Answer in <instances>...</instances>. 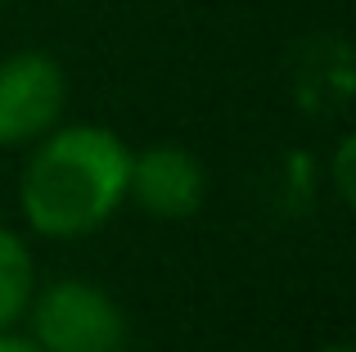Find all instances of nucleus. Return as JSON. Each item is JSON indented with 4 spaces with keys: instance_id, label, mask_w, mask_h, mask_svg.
<instances>
[{
    "instance_id": "f257e3e1",
    "label": "nucleus",
    "mask_w": 356,
    "mask_h": 352,
    "mask_svg": "<svg viewBox=\"0 0 356 352\" xmlns=\"http://www.w3.org/2000/svg\"><path fill=\"white\" fill-rule=\"evenodd\" d=\"M131 150L108 127H54L36 141L18 181V203L36 235L81 239L127 203Z\"/></svg>"
},
{
    "instance_id": "f03ea898",
    "label": "nucleus",
    "mask_w": 356,
    "mask_h": 352,
    "mask_svg": "<svg viewBox=\"0 0 356 352\" xmlns=\"http://www.w3.org/2000/svg\"><path fill=\"white\" fill-rule=\"evenodd\" d=\"M32 344L41 352H127V317L99 285L59 280L32 294Z\"/></svg>"
},
{
    "instance_id": "7ed1b4c3",
    "label": "nucleus",
    "mask_w": 356,
    "mask_h": 352,
    "mask_svg": "<svg viewBox=\"0 0 356 352\" xmlns=\"http://www.w3.org/2000/svg\"><path fill=\"white\" fill-rule=\"evenodd\" d=\"M68 104V77L41 50H18L0 59V150L36 145L54 131Z\"/></svg>"
},
{
    "instance_id": "20e7f679",
    "label": "nucleus",
    "mask_w": 356,
    "mask_h": 352,
    "mask_svg": "<svg viewBox=\"0 0 356 352\" xmlns=\"http://www.w3.org/2000/svg\"><path fill=\"white\" fill-rule=\"evenodd\" d=\"M208 172L181 145H149L145 154H131V185L127 199H136L154 217H190L203 208Z\"/></svg>"
},
{
    "instance_id": "39448f33",
    "label": "nucleus",
    "mask_w": 356,
    "mask_h": 352,
    "mask_svg": "<svg viewBox=\"0 0 356 352\" xmlns=\"http://www.w3.org/2000/svg\"><path fill=\"white\" fill-rule=\"evenodd\" d=\"M36 294V262L32 248L23 244V235L0 226V335L14 330L27 317Z\"/></svg>"
},
{
    "instance_id": "423d86ee",
    "label": "nucleus",
    "mask_w": 356,
    "mask_h": 352,
    "mask_svg": "<svg viewBox=\"0 0 356 352\" xmlns=\"http://www.w3.org/2000/svg\"><path fill=\"white\" fill-rule=\"evenodd\" d=\"M352 168H356V141L352 136H343L339 141V154H334V176H339V194L343 199H356V176H352Z\"/></svg>"
},
{
    "instance_id": "0eeeda50",
    "label": "nucleus",
    "mask_w": 356,
    "mask_h": 352,
    "mask_svg": "<svg viewBox=\"0 0 356 352\" xmlns=\"http://www.w3.org/2000/svg\"><path fill=\"white\" fill-rule=\"evenodd\" d=\"M0 352H41V348H36L32 339H18V335L5 330V335H0Z\"/></svg>"
},
{
    "instance_id": "6e6552de",
    "label": "nucleus",
    "mask_w": 356,
    "mask_h": 352,
    "mask_svg": "<svg viewBox=\"0 0 356 352\" xmlns=\"http://www.w3.org/2000/svg\"><path fill=\"white\" fill-rule=\"evenodd\" d=\"M321 352H352V348H321Z\"/></svg>"
}]
</instances>
